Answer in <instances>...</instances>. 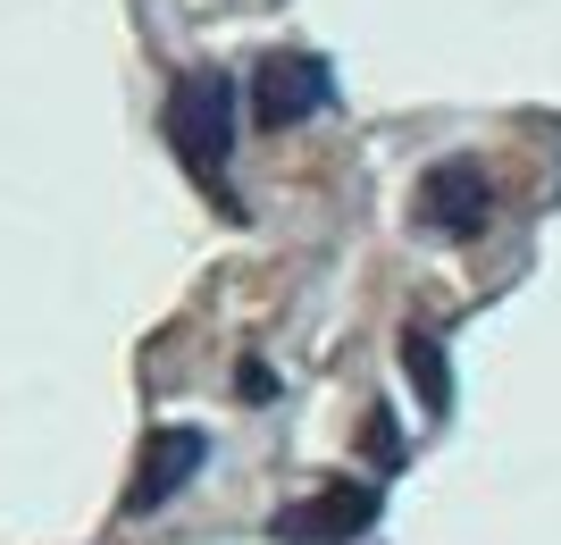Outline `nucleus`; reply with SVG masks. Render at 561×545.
Returning a JSON list of instances; mask_svg holds the SVG:
<instances>
[{
    "label": "nucleus",
    "instance_id": "f257e3e1",
    "mask_svg": "<svg viewBox=\"0 0 561 545\" xmlns=\"http://www.w3.org/2000/svg\"><path fill=\"white\" fill-rule=\"evenodd\" d=\"M234 84L218 68H193L176 76V93H168V143H176V160L202 177V185L227 193V160H234Z\"/></svg>",
    "mask_w": 561,
    "mask_h": 545
},
{
    "label": "nucleus",
    "instance_id": "f03ea898",
    "mask_svg": "<svg viewBox=\"0 0 561 545\" xmlns=\"http://www.w3.org/2000/svg\"><path fill=\"white\" fill-rule=\"evenodd\" d=\"M335 101V68L319 50H260V68L243 76V110H252L260 135H285V126L319 118Z\"/></svg>",
    "mask_w": 561,
    "mask_h": 545
},
{
    "label": "nucleus",
    "instance_id": "7ed1b4c3",
    "mask_svg": "<svg viewBox=\"0 0 561 545\" xmlns=\"http://www.w3.org/2000/svg\"><path fill=\"white\" fill-rule=\"evenodd\" d=\"M494 218V177L478 160H436L420 177V193H411V227H420V236H478V227H486Z\"/></svg>",
    "mask_w": 561,
    "mask_h": 545
},
{
    "label": "nucleus",
    "instance_id": "20e7f679",
    "mask_svg": "<svg viewBox=\"0 0 561 545\" xmlns=\"http://www.w3.org/2000/svg\"><path fill=\"white\" fill-rule=\"evenodd\" d=\"M202 462H210V436L202 428H151L135 453V478H126V512H160V503H176L202 478Z\"/></svg>",
    "mask_w": 561,
    "mask_h": 545
},
{
    "label": "nucleus",
    "instance_id": "39448f33",
    "mask_svg": "<svg viewBox=\"0 0 561 545\" xmlns=\"http://www.w3.org/2000/svg\"><path fill=\"white\" fill-rule=\"evenodd\" d=\"M369 529H377V487H360V478H335V487H319V496L277 512L285 545H360Z\"/></svg>",
    "mask_w": 561,
    "mask_h": 545
},
{
    "label": "nucleus",
    "instance_id": "423d86ee",
    "mask_svg": "<svg viewBox=\"0 0 561 545\" xmlns=\"http://www.w3.org/2000/svg\"><path fill=\"white\" fill-rule=\"evenodd\" d=\"M402 353H411L420 404H427V411H445V404H453V386H445V353H436V336H427V328H411V336H402Z\"/></svg>",
    "mask_w": 561,
    "mask_h": 545
}]
</instances>
